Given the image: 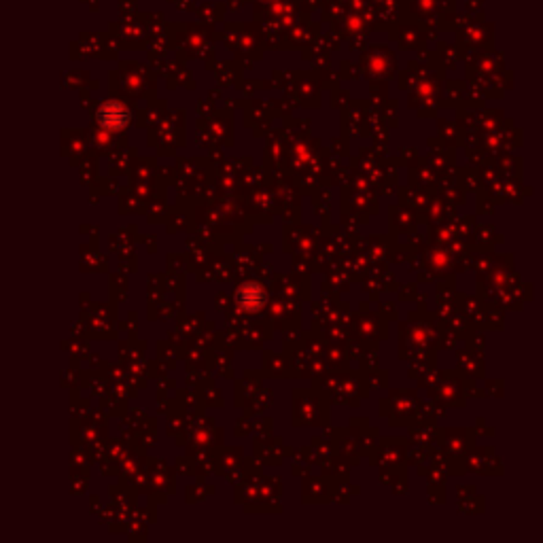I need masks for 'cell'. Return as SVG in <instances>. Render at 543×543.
I'll return each mask as SVG.
<instances>
[{
    "label": "cell",
    "mask_w": 543,
    "mask_h": 543,
    "mask_svg": "<svg viewBox=\"0 0 543 543\" xmlns=\"http://www.w3.org/2000/svg\"><path fill=\"white\" fill-rule=\"evenodd\" d=\"M100 124L111 130H122L130 124V111L119 102H106L100 108Z\"/></svg>",
    "instance_id": "cell-1"
},
{
    "label": "cell",
    "mask_w": 543,
    "mask_h": 543,
    "mask_svg": "<svg viewBox=\"0 0 543 543\" xmlns=\"http://www.w3.org/2000/svg\"><path fill=\"white\" fill-rule=\"evenodd\" d=\"M236 297H238V301H240V306H242L244 310L255 312V310H259V308L263 306V301H266V291L261 289V284L249 282V284H244V287L240 289V293H238Z\"/></svg>",
    "instance_id": "cell-2"
}]
</instances>
